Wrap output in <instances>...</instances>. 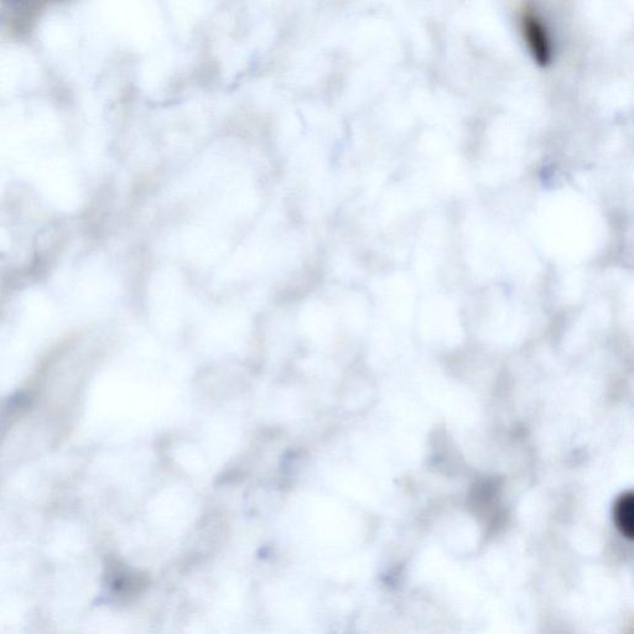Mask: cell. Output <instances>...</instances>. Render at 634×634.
Listing matches in <instances>:
<instances>
[{
    "instance_id": "6da1fadb",
    "label": "cell",
    "mask_w": 634,
    "mask_h": 634,
    "mask_svg": "<svg viewBox=\"0 0 634 634\" xmlns=\"http://www.w3.org/2000/svg\"><path fill=\"white\" fill-rule=\"evenodd\" d=\"M519 28L530 55L540 66H548L553 59V41L547 24L529 5H523L518 13Z\"/></svg>"
},
{
    "instance_id": "7a4b0ae2",
    "label": "cell",
    "mask_w": 634,
    "mask_h": 634,
    "mask_svg": "<svg viewBox=\"0 0 634 634\" xmlns=\"http://www.w3.org/2000/svg\"><path fill=\"white\" fill-rule=\"evenodd\" d=\"M633 511L634 498L632 492H627L618 498L615 508H613V518H615L616 527L622 533L623 537L633 538Z\"/></svg>"
},
{
    "instance_id": "3957f363",
    "label": "cell",
    "mask_w": 634,
    "mask_h": 634,
    "mask_svg": "<svg viewBox=\"0 0 634 634\" xmlns=\"http://www.w3.org/2000/svg\"><path fill=\"white\" fill-rule=\"evenodd\" d=\"M28 398L17 396L10 398L7 403L0 405V440L7 433L9 426L15 423V420L27 408Z\"/></svg>"
}]
</instances>
